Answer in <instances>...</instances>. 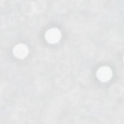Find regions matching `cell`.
Wrapping results in <instances>:
<instances>
[{"instance_id": "cell-1", "label": "cell", "mask_w": 124, "mask_h": 124, "mask_svg": "<svg viewBox=\"0 0 124 124\" xmlns=\"http://www.w3.org/2000/svg\"><path fill=\"white\" fill-rule=\"evenodd\" d=\"M61 37L60 31L56 28H52L48 30L45 34V38L50 44L58 43Z\"/></svg>"}, {"instance_id": "cell-2", "label": "cell", "mask_w": 124, "mask_h": 124, "mask_svg": "<svg viewBox=\"0 0 124 124\" xmlns=\"http://www.w3.org/2000/svg\"><path fill=\"white\" fill-rule=\"evenodd\" d=\"M112 72L108 66H104L100 67L96 72V77L101 81L105 82L108 81L111 78Z\"/></svg>"}, {"instance_id": "cell-3", "label": "cell", "mask_w": 124, "mask_h": 124, "mask_svg": "<svg viewBox=\"0 0 124 124\" xmlns=\"http://www.w3.org/2000/svg\"><path fill=\"white\" fill-rule=\"evenodd\" d=\"M13 53L16 58L18 59H24L29 53V48L24 44H18L14 47Z\"/></svg>"}]
</instances>
